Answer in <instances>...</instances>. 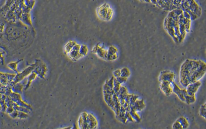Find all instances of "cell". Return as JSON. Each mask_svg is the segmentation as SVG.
<instances>
[{
    "label": "cell",
    "mask_w": 206,
    "mask_h": 129,
    "mask_svg": "<svg viewBox=\"0 0 206 129\" xmlns=\"http://www.w3.org/2000/svg\"><path fill=\"white\" fill-rule=\"evenodd\" d=\"M121 70V74L120 76L124 77V78H127L129 77L131 73L130 70L127 68H124L120 70Z\"/></svg>",
    "instance_id": "15"
},
{
    "label": "cell",
    "mask_w": 206,
    "mask_h": 129,
    "mask_svg": "<svg viewBox=\"0 0 206 129\" xmlns=\"http://www.w3.org/2000/svg\"><path fill=\"white\" fill-rule=\"evenodd\" d=\"M160 87L162 92L167 97L171 95L173 93L172 83L168 82H161Z\"/></svg>",
    "instance_id": "6"
},
{
    "label": "cell",
    "mask_w": 206,
    "mask_h": 129,
    "mask_svg": "<svg viewBox=\"0 0 206 129\" xmlns=\"http://www.w3.org/2000/svg\"><path fill=\"white\" fill-rule=\"evenodd\" d=\"M176 77L175 74L170 70H164L161 72L159 77V81L161 82H168L172 83L174 81Z\"/></svg>",
    "instance_id": "2"
},
{
    "label": "cell",
    "mask_w": 206,
    "mask_h": 129,
    "mask_svg": "<svg viewBox=\"0 0 206 129\" xmlns=\"http://www.w3.org/2000/svg\"><path fill=\"white\" fill-rule=\"evenodd\" d=\"M80 47V45L77 44H76L74 46L71 51L67 54L69 58H70L71 60L75 61L82 58L79 53V49Z\"/></svg>",
    "instance_id": "5"
},
{
    "label": "cell",
    "mask_w": 206,
    "mask_h": 129,
    "mask_svg": "<svg viewBox=\"0 0 206 129\" xmlns=\"http://www.w3.org/2000/svg\"><path fill=\"white\" fill-rule=\"evenodd\" d=\"M172 128L174 129H182V127L179 122L176 120L173 124Z\"/></svg>",
    "instance_id": "19"
},
{
    "label": "cell",
    "mask_w": 206,
    "mask_h": 129,
    "mask_svg": "<svg viewBox=\"0 0 206 129\" xmlns=\"http://www.w3.org/2000/svg\"><path fill=\"white\" fill-rule=\"evenodd\" d=\"M89 49L88 47L85 45H81L80 48L79 49V53L82 57L85 56L88 54Z\"/></svg>",
    "instance_id": "14"
},
{
    "label": "cell",
    "mask_w": 206,
    "mask_h": 129,
    "mask_svg": "<svg viewBox=\"0 0 206 129\" xmlns=\"http://www.w3.org/2000/svg\"><path fill=\"white\" fill-rule=\"evenodd\" d=\"M125 116L127 120L131 122H134L133 118H132V117H131V116L130 115V113H129V111H126Z\"/></svg>",
    "instance_id": "21"
},
{
    "label": "cell",
    "mask_w": 206,
    "mask_h": 129,
    "mask_svg": "<svg viewBox=\"0 0 206 129\" xmlns=\"http://www.w3.org/2000/svg\"><path fill=\"white\" fill-rule=\"evenodd\" d=\"M93 51L100 58L107 59V50L99 45L96 46L94 47L93 49Z\"/></svg>",
    "instance_id": "7"
},
{
    "label": "cell",
    "mask_w": 206,
    "mask_h": 129,
    "mask_svg": "<svg viewBox=\"0 0 206 129\" xmlns=\"http://www.w3.org/2000/svg\"><path fill=\"white\" fill-rule=\"evenodd\" d=\"M201 85L199 81L190 83L185 88L187 94L190 95H195Z\"/></svg>",
    "instance_id": "4"
},
{
    "label": "cell",
    "mask_w": 206,
    "mask_h": 129,
    "mask_svg": "<svg viewBox=\"0 0 206 129\" xmlns=\"http://www.w3.org/2000/svg\"><path fill=\"white\" fill-rule=\"evenodd\" d=\"M107 56L117 54L118 50L117 48L114 46H110L107 50Z\"/></svg>",
    "instance_id": "16"
},
{
    "label": "cell",
    "mask_w": 206,
    "mask_h": 129,
    "mask_svg": "<svg viewBox=\"0 0 206 129\" xmlns=\"http://www.w3.org/2000/svg\"><path fill=\"white\" fill-rule=\"evenodd\" d=\"M113 74H114L115 78L119 77L121 74V70H115L113 72Z\"/></svg>",
    "instance_id": "22"
},
{
    "label": "cell",
    "mask_w": 206,
    "mask_h": 129,
    "mask_svg": "<svg viewBox=\"0 0 206 129\" xmlns=\"http://www.w3.org/2000/svg\"><path fill=\"white\" fill-rule=\"evenodd\" d=\"M206 67L205 63L201 60H186L180 69V84L186 88L190 83L199 81L205 75Z\"/></svg>",
    "instance_id": "1"
},
{
    "label": "cell",
    "mask_w": 206,
    "mask_h": 129,
    "mask_svg": "<svg viewBox=\"0 0 206 129\" xmlns=\"http://www.w3.org/2000/svg\"><path fill=\"white\" fill-rule=\"evenodd\" d=\"M206 103H204L200 107L199 111L200 115L204 119H206Z\"/></svg>",
    "instance_id": "17"
},
{
    "label": "cell",
    "mask_w": 206,
    "mask_h": 129,
    "mask_svg": "<svg viewBox=\"0 0 206 129\" xmlns=\"http://www.w3.org/2000/svg\"><path fill=\"white\" fill-rule=\"evenodd\" d=\"M129 112L130 113L131 115V116L134 121H135L137 123H139L140 122L141 118L139 115L137 113L136 111H134L133 110L131 109Z\"/></svg>",
    "instance_id": "13"
},
{
    "label": "cell",
    "mask_w": 206,
    "mask_h": 129,
    "mask_svg": "<svg viewBox=\"0 0 206 129\" xmlns=\"http://www.w3.org/2000/svg\"><path fill=\"white\" fill-rule=\"evenodd\" d=\"M138 96L137 95H135L134 94H131L130 101H129V104L131 106L134 104L135 102L138 99Z\"/></svg>",
    "instance_id": "18"
},
{
    "label": "cell",
    "mask_w": 206,
    "mask_h": 129,
    "mask_svg": "<svg viewBox=\"0 0 206 129\" xmlns=\"http://www.w3.org/2000/svg\"><path fill=\"white\" fill-rule=\"evenodd\" d=\"M177 120L179 122L182 126V129H187L189 126V123L186 118L184 117H180Z\"/></svg>",
    "instance_id": "11"
},
{
    "label": "cell",
    "mask_w": 206,
    "mask_h": 129,
    "mask_svg": "<svg viewBox=\"0 0 206 129\" xmlns=\"http://www.w3.org/2000/svg\"><path fill=\"white\" fill-rule=\"evenodd\" d=\"M172 85L173 92L176 95L179 99L184 102V97L187 93L186 88L182 89L174 81L172 82Z\"/></svg>",
    "instance_id": "3"
},
{
    "label": "cell",
    "mask_w": 206,
    "mask_h": 129,
    "mask_svg": "<svg viewBox=\"0 0 206 129\" xmlns=\"http://www.w3.org/2000/svg\"><path fill=\"white\" fill-rule=\"evenodd\" d=\"M145 105L143 99L139 100L138 99L132 106H131V109L134 111H141L145 107Z\"/></svg>",
    "instance_id": "8"
},
{
    "label": "cell",
    "mask_w": 206,
    "mask_h": 129,
    "mask_svg": "<svg viewBox=\"0 0 206 129\" xmlns=\"http://www.w3.org/2000/svg\"><path fill=\"white\" fill-rule=\"evenodd\" d=\"M184 102L187 104H193L196 101L195 95H190L187 93L184 97Z\"/></svg>",
    "instance_id": "12"
},
{
    "label": "cell",
    "mask_w": 206,
    "mask_h": 129,
    "mask_svg": "<svg viewBox=\"0 0 206 129\" xmlns=\"http://www.w3.org/2000/svg\"><path fill=\"white\" fill-rule=\"evenodd\" d=\"M115 79L120 84L125 83L127 80V78H124V77H121L120 76L119 77L115 78Z\"/></svg>",
    "instance_id": "20"
},
{
    "label": "cell",
    "mask_w": 206,
    "mask_h": 129,
    "mask_svg": "<svg viewBox=\"0 0 206 129\" xmlns=\"http://www.w3.org/2000/svg\"><path fill=\"white\" fill-rule=\"evenodd\" d=\"M76 44V42L75 41L72 40H70L67 42L64 47V51L65 53L68 54L73 49L74 46Z\"/></svg>",
    "instance_id": "10"
},
{
    "label": "cell",
    "mask_w": 206,
    "mask_h": 129,
    "mask_svg": "<svg viewBox=\"0 0 206 129\" xmlns=\"http://www.w3.org/2000/svg\"><path fill=\"white\" fill-rule=\"evenodd\" d=\"M97 122L96 118L92 114H87V128H96Z\"/></svg>",
    "instance_id": "9"
}]
</instances>
